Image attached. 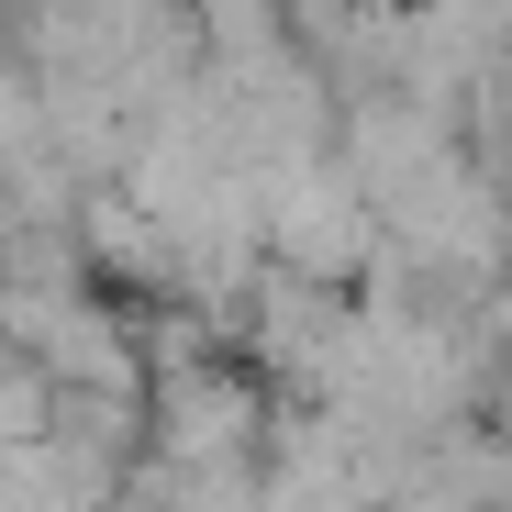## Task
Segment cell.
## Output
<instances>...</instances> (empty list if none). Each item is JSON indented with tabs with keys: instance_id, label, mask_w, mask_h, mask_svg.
I'll return each mask as SVG.
<instances>
[{
	"instance_id": "obj_1",
	"label": "cell",
	"mask_w": 512,
	"mask_h": 512,
	"mask_svg": "<svg viewBox=\"0 0 512 512\" xmlns=\"http://www.w3.org/2000/svg\"><path fill=\"white\" fill-rule=\"evenodd\" d=\"M156 435H167V457H201V468H223V457H245V435H256V390L245 379H167V401H156Z\"/></svg>"
}]
</instances>
